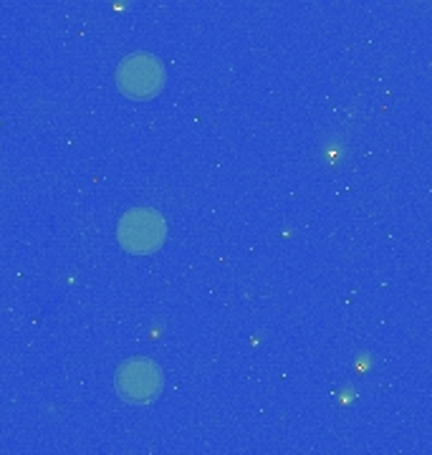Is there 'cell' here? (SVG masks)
Wrapping results in <instances>:
<instances>
[{
  "label": "cell",
  "mask_w": 432,
  "mask_h": 455,
  "mask_svg": "<svg viewBox=\"0 0 432 455\" xmlns=\"http://www.w3.org/2000/svg\"><path fill=\"white\" fill-rule=\"evenodd\" d=\"M116 241L132 256H152L167 241V220L155 208H132L116 223Z\"/></svg>",
  "instance_id": "cell-1"
},
{
  "label": "cell",
  "mask_w": 432,
  "mask_h": 455,
  "mask_svg": "<svg viewBox=\"0 0 432 455\" xmlns=\"http://www.w3.org/2000/svg\"><path fill=\"white\" fill-rule=\"evenodd\" d=\"M164 66L149 51H134L116 66V86L129 99L157 97L164 86Z\"/></svg>",
  "instance_id": "cell-2"
},
{
  "label": "cell",
  "mask_w": 432,
  "mask_h": 455,
  "mask_svg": "<svg viewBox=\"0 0 432 455\" xmlns=\"http://www.w3.org/2000/svg\"><path fill=\"white\" fill-rule=\"evenodd\" d=\"M114 387L119 392L122 400L134 403V405H147L157 400V395L164 387L160 364L149 357H132L119 364Z\"/></svg>",
  "instance_id": "cell-3"
}]
</instances>
